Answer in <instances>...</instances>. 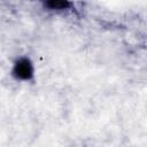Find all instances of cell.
<instances>
[{"label":"cell","instance_id":"6da1fadb","mask_svg":"<svg viewBox=\"0 0 147 147\" xmlns=\"http://www.w3.org/2000/svg\"><path fill=\"white\" fill-rule=\"evenodd\" d=\"M14 72L20 78H30L32 76V67L28 60H21L15 64Z\"/></svg>","mask_w":147,"mask_h":147},{"label":"cell","instance_id":"7a4b0ae2","mask_svg":"<svg viewBox=\"0 0 147 147\" xmlns=\"http://www.w3.org/2000/svg\"><path fill=\"white\" fill-rule=\"evenodd\" d=\"M49 6L52 8H63L68 6L67 0H49Z\"/></svg>","mask_w":147,"mask_h":147}]
</instances>
